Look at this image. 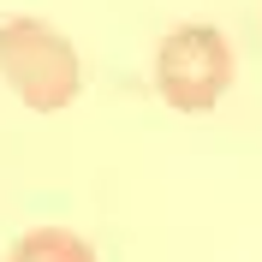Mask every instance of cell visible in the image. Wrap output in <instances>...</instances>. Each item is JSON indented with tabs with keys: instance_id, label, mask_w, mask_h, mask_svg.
Masks as SVG:
<instances>
[{
	"instance_id": "6da1fadb",
	"label": "cell",
	"mask_w": 262,
	"mask_h": 262,
	"mask_svg": "<svg viewBox=\"0 0 262 262\" xmlns=\"http://www.w3.org/2000/svg\"><path fill=\"white\" fill-rule=\"evenodd\" d=\"M0 78L18 90V101H30L36 114H60L66 101H78L83 66L54 24L42 18H6L0 24Z\"/></svg>"
},
{
	"instance_id": "7a4b0ae2",
	"label": "cell",
	"mask_w": 262,
	"mask_h": 262,
	"mask_svg": "<svg viewBox=\"0 0 262 262\" xmlns=\"http://www.w3.org/2000/svg\"><path fill=\"white\" fill-rule=\"evenodd\" d=\"M155 83L179 114H209L232 83V48L214 24H179L167 30L155 54Z\"/></svg>"
},
{
	"instance_id": "3957f363",
	"label": "cell",
	"mask_w": 262,
	"mask_h": 262,
	"mask_svg": "<svg viewBox=\"0 0 262 262\" xmlns=\"http://www.w3.org/2000/svg\"><path fill=\"white\" fill-rule=\"evenodd\" d=\"M6 262H96V250L66 227H36L6 250Z\"/></svg>"
}]
</instances>
